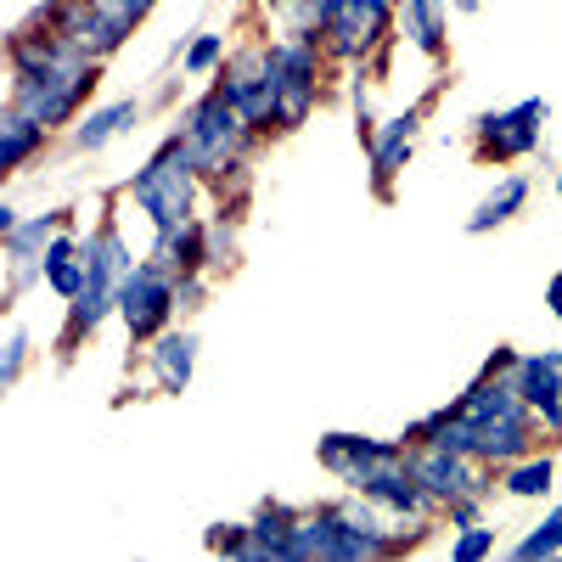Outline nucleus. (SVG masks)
Returning <instances> with one entry per match:
<instances>
[{
  "instance_id": "21",
  "label": "nucleus",
  "mask_w": 562,
  "mask_h": 562,
  "mask_svg": "<svg viewBox=\"0 0 562 562\" xmlns=\"http://www.w3.org/2000/svg\"><path fill=\"white\" fill-rule=\"evenodd\" d=\"M23 349H29V344H23V333H18L12 349H7V371H0V383H7V389L18 383V371H23Z\"/></svg>"
},
{
  "instance_id": "24",
  "label": "nucleus",
  "mask_w": 562,
  "mask_h": 562,
  "mask_svg": "<svg viewBox=\"0 0 562 562\" xmlns=\"http://www.w3.org/2000/svg\"><path fill=\"white\" fill-rule=\"evenodd\" d=\"M557 186H562V180H557Z\"/></svg>"
},
{
  "instance_id": "23",
  "label": "nucleus",
  "mask_w": 562,
  "mask_h": 562,
  "mask_svg": "<svg viewBox=\"0 0 562 562\" xmlns=\"http://www.w3.org/2000/svg\"><path fill=\"white\" fill-rule=\"evenodd\" d=\"M281 7H288V0H281Z\"/></svg>"
},
{
  "instance_id": "15",
  "label": "nucleus",
  "mask_w": 562,
  "mask_h": 562,
  "mask_svg": "<svg viewBox=\"0 0 562 562\" xmlns=\"http://www.w3.org/2000/svg\"><path fill=\"white\" fill-rule=\"evenodd\" d=\"M411 140H416V113H405V119H394V124L383 130L378 153H371V164H378V175H394V169H400V158L411 153Z\"/></svg>"
},
{
  "instance_id": "14",
  "label": "nucleus",
  "mask_w": 562,
  "mask_h": 562,
  "mask_svg": "<svg viewBox=\"0 0 562 562\" xmlns=\"http://www.w3.org/2000/svg\"><path fill=\"white\" fill-rule=\"evenodd\" d=\"M135 119V102H119V108H102V113H90L79 130H74V140H79V147L90 153V147H102V140H113L124 124Z\"/></svg>"
},
{
  "instance_id": "16",
  "label": "nucleus",
  "mask_w": 562,
  "mask_h": 562,
  "mask_svg": "<svg viewBox=\"0 0 562 562\" xmlns=\"http://www.w3.org/2000/svg\"><path fill=\"white\" fill-rule=\"evenodd\" d=\"M506 490H512V495H546V490H551V461L540 456V461L512 467V473H506Z\"/></svg>"
},
{
  "instance_id": "17",
  "label": "nucleus",
  "mask_w": 562,
  "mask_h": 562,
  "mask_svg": "<svg viewBox=\"0 0 562 562\" xmlns=\"http://www.w3.org/2000/svg\"><path fill=\"white\" fill-rule=\"evenodd\" d=\"M551 551H562V506H557L551 518H546V524H540V529H535L524 546H518V557H524V562H535V557H551Z\"/></svg>"
},
{
  "instance_id": "18",
  "label": "nucleus",
  "mask_w": 562,
  "mask_h": 562,
  "mask_svg": "<svg viewBox=\"0 0 562 562\" xmlns=\"http://www.w3.org/2000/svg\"><path fill=\"white\" fill-rule=\"evenodd\" d=\"M90 7H97V12H102V18H108V23H113V29L124 34V29H130V23H135L140 12L153 7V0H90Z\"/></svg>"
},
{
  "instance_id": "6",
  "label": "nucleus",
  "mask_w": 562,
  "mask_h": 562,
  "mask_svg": "<svg viewBox=\"0 0 562 562\" xmlns=\"http://www.w3.org/2000/svg\"><path fill=\"white\" fill-rule=\"evenodd\" d=\"M315 23L333 29L338 52H360L383 29V0H315Z\"/></svg>"
},
{
  "instance_id": "4",
  "label": "nucleus",
  "mask_w": 562,
  "mask_h": 562,
  "mask_svg": "<svg viewBox=\"0 0 562 562\" xmlns=\"http://www.w3.org/2000/svg\"><path fill=\"white\" fill-rule=\"evenodd\" d=\"M169 304H175V281H169L164 265L130 270V276L119 281V310H124V321H130V333H135V338L158 333V321L169 315Z\"/></svg>"
},
{
  "instance_id": "1",
  "label": "nucleus",
  "mask_w": 562,
  "mask_h": 562,
  "mask_svg": "<svg viewBox=\"0 0 562 562\" xmlns=\"http://www.w3.org/2000/svg\"><path fill=\"white\" fill-rule=\"evenodd\" d=\"M192 147L186 140H169V147L135 175V203L158 220V231H175L192 214Z\"/></svg>"
},
{
  "instance_id": "20",
  "label": "nucleus",
  "mask_w": 562,
  "mask_h": 562,
  "mask_svg": "<svg viewBox=\"0 0 562 562\" xmlns=\"http://www.w3.org/2000/svg\"><path fill=\"white\" fill-rule=\"evenodd\" d=\"M220 52H225L220 34H209V40H198V45H192V57H186V68L203 74V68H214V63H220Z\"/></svg>"
},
{
  "instance_id": "10",
  "label": "nucleus",
  "mask_w": 562,
  "mask_h": 562,
  "mask_svg": "<svg viewBox=\"0 0 562 562\" xmlns=\"http://www.w3.org/2000/svg\"><path fill=\"white\" fill-rule=\"evenodd\" d=\"M192 355H198V344H192V338H164V344L153 349L158 383H164L169 394H180L186 383H192Z\"/></svg>"
},
{
  "instance_id": "2",
  "label": "nucleus",
  "mask_w": 562,
  "mask_h": 562,
  "mask_svg": "<svg viewBox=\"0 0 562 562\" xmlns=\"http://www.w3.org/2000/svg\"><path fill=\"white\" fill-rule=\"evenodd\" d=\"M130 276V254L119 243V231H102L97 243H85V288L74 299V326L68 333L85 338L90 326L108 315V304H119V281Z\"/></svg>"
},
{
  "instance_id": "8",
  "label": "nucleus",
  "mask_w": 562,
  "mask_h": 562,
  "mask_svg": "<svg viewBox=\"0 0 562 562\" xmlns=\"http://www.w3.org/2000/svg\"><path fill=\"white\" fill-rule=\"evenodd\" d=\"M540 119H546V102H524V108H512V113H490L484 119V135H490V147L501 153V158H512V153H529L535 140H540Z\"/></svg>"
},
{
  "instance_id": "3",
  "label": "nucleus",
  "mask_w": 562,
  "mask_h": 562,
  "mask_svg": "<svg viewBox=\"0 0 562 562\" xmlns=\"http://www.w3.org/2000/svg\"><path fill=\"white\" fill-rule=\"evenodd\" d=\"M243 124H248V113L231 102V90L209 97V102L192 113V124H186V147H192V164H198V169H220V164L231 158V147L243 140Z\"/></svg>"
},
{
  "instance_id": "5",
  "label": "nucleus",
  "mask_w": 562,
  "mask_h": 562,
  "mask_svg": "<svg viewBox=\"0 0 562 562\" xmlns=\"http://www.w3.org/2000/svg\"><path fill=\"white\" fill-rule=\"evenodd\" d=\"M270 74H276V113L288 124H299L310 113V90H315L310 45H281V52H270Z\"/></svg>"
},
{
  "instance_id": "11",
  "label": "nucleus",
  "mask_w": 562,
  "mask_h": 562,
  "mask_svg": "<svg viewBox=\"0 0 562 562\" xmlns=\"http://www.w3.org/2000/svg\"><path fill=\"white\" fill-rule=\"evenodd\" d=\"M524 198H529V186L512 175V180H501L495 192L479 203V214L467 220V231H490V225H501V220H512V209H524Z\"/></svg>"
},
{
  "instance_id": "7",
  "label": "nucleus",
  "mask_w": 562,
  "mask_h": 562,
  "mask_svg": "<svg viewBox=\"0 0 562 562\" xmlns=\"http://www.w3.org/2000/svg\"><path fill=\"white\" fill-rule=\"evenodd\" d=\"M411 479L428 495H439V501H456V495L479 490L473 473H467V461H461V450H445V445H428L422 456H411Z\"/></svg>"
},
{
  "instance_id": "19",
  "label": "nucleus",
  "mask_w": 562,
  "mask_h": 562,
  "mask_svg": "<svg viewBox=\"0 0 562 562\" xmlns=\"http://www.w3.org/2000/svg\"><path fill=\"white\" fill-rule=\"evenodd\" d=\"M490 546H495V535H490V529H467V535L450 546V557H456V562H473V557H484Z\"/></svg>"
},
{
  "instance_id": "12",
  "label": "nucleus",
  "mask_w": 562,
  "mask_h": 562,
  "mask_svg": "<svg viewBox=\"0 0 562 562\" xmlns=\"http://www.w3.org/2000/svg\"><path fill=\"white\" fill-rule=\"evenodd\" d=\"M405 34L422 45V52H439V34H445V7L439 0H405Z\"/></svg>"
},
{
  "instance_id": "9",
  "label": "nucleus",
  "mask_w": 562,
  "mask_h": 562,
  "mask_svg": "<svg viewBox=\"0 0 562 562\" xmlns=\"http://www.w3.org/2000/svg\"><path fill=\"white\" fill-rule=\"evenodd\" d=\"M518 394L529 400V405H540V416L551 422H562V371H557V360L546 355V360H518Z\"/></svg>"
},
{
  "instance_id": "22",
  "label": "nucleus",
  "mask_w": 562,
  "mask_h": 562,
  "mask_svg": "<svg viewBox=\"0 0 562 562\" xmlns=\"http://www.w3.org/2000/svg\"><path fill=\"white\" fill-rule=\"evenodd\" d=\"M551 360H557V371H562V355H551Z\"/></svg>"
},
{
  "instance_id": "13",
  "label": "nucleus",
  "mask_w": 562,
  "mask_h": 562,
  "mask_svg": "<svg viewBox=\"0 0 562 562\" xmlns=\"http://www.w3.org/2000/svg\"><path fill=\"white\" fill-rule=\"evenodd\" d=\"M0 130H7V135H0V169H18V164L34 153V140L45 135V124H34L29 113H12Z\"/></svg>"
}]
</instances>
